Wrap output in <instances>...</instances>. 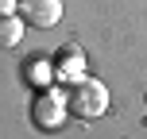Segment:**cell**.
Here are the masks:
<instances>
[{
  "instance_id": "obj_1",
  "label": "cell",
  "mask_w": 147,
  "mask_h": 139,
  "mask_svg": "<svg viewBox=\"0 0 147 139\" xmlns=\"http://www.w3.org/2000/svg\"><path fill=\"white\" fill-rule=\"evenodd\" d=\"M66 104H70V112L78 120H97V116H105V108H109V89H105L101 81H93V77H81V81L70 85Z\"/></svg>"
},
{
  "instance_id": "obj_2",
  "label": "cell",
  "mask_w": 147,
  "mask_h": 139,
  "mask_svg": "<svg viewBox=\"0 0 147 139\" xmlns=\"http://www.w3.org/2000/svg\"><path fill=\"white\" fill-rule=\"evenodd\" d=\"M70 104H66V93H58V89H39L35 101H31V120H35V128H43V132H58L62 120H66Z\"/></svg>"
},
{
  "instance_id": "obj_3",
  "label": "cell",
  "mask_w": 147,
  "mask_h": 139,
  "mask_svg": "<svg viewBox=\"0 0 147 139\" xmlns=\"http://www.w3.org/2000/svg\"><path fill=\"white\" fill-rule=\"evenodd\" d=\"M16 15H20L23 23H31V27H54V23L62 19V0H20L16 4Z\"/></svg>"
},
{
  "instance_id": "obj_4",
  "label": "cell",
  "mask_w": 147,
  "mask_h": 139,
  "mask_svg": "<svg viewBox=\"0 0 147 139\" xmlns=\"http://www.w3.org/2000/svg\"><path fill=\"white\" fill-rule=\"evenodd\" d=\"M54 73H58L62 81H81L85 77V54H81V46H74V43H66L58 50V58H54Z\"/></svg>"
},
{
  "instance_id": "obj_5",
  "label": "cell",
  "mask_w": 147,
  "mask_h": 139,
  "mask_svg": "<svg viewBox=\"0 0 147 139\" xmlns=\"http://www.w3.org/2000/svg\"><path fill=\"white\" fill-rule=\"evenodd\" d=\"M51 77H54V62L39 58V54L23 62V81H27V85L35 89V93H39V89H47V81H51Z\"/></svg>"
},
{
  "instance_id": "obj_6",
  "label": "cell",
  "mask_w": 147,
  "mask_h": 139,
  "mask_svg": "<svg viewBox=\"0 0 147 139\" xmlns=\"http://www.w3.org/2000/svg\"><path fill=\"white\" fill-rule=\"evenodd\" d=\"M20 39H23V19L20 15H0V46L12 50V46H20Z\"/></svg>"
},
{
  "instance_id": "obj_7",
  "label": "cell",
  "mask_w": 147,
  "mask_h": 139,
  "mask_svg": "<svg viewBox=\"0 0 147 139\" xmlns=\"http://www.w3.org/2000/svg\"><path fill=\"white\" fill-rule=\"evenodd\" d=\"M16 4L20 0H0V15H16Z\"/></svg>"
}]
</instances>
